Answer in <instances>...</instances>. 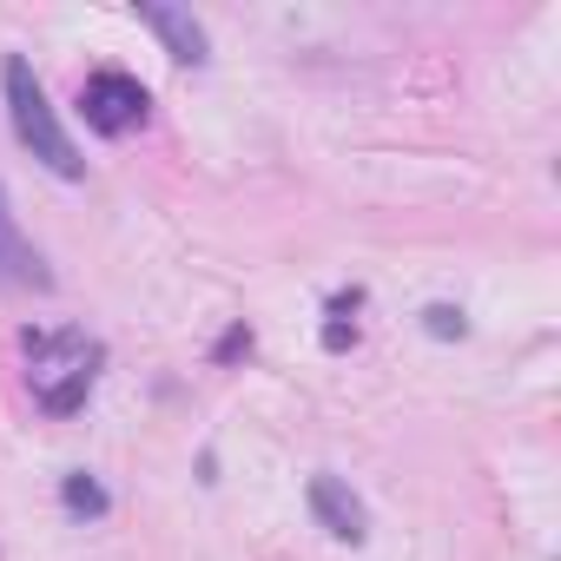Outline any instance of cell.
Wrapping results in <instances>:
<instances>
[{"instance_id": "obj_4", "label": "cell", "mask_w": 561, "mask_h": 561, "mask_svg": "<svg viewBox=\"0 0 561 561\" xmlns=\"http://www.w3.org/2000/svg\"><path fill=\"white\" fill-rule=\"evenodd\" d=\"M0 277H8V285H21V291H54V271H47V257L34 251V238L21 231L8 192H0Z\"/></svg>"}, {"instance_id": "obj_1", "label": "cell", "mask_w": 561, "mask_h": 561, "mask_svg": "<svg viewBox=\"0 0 561 561\" xmlns=\"http://www.w3.org/2000/svg\"><path fill=\"white\" fill-rule=\"evenodd\" d=\"M21 351H27V383H34V403L47 410V416H73L87 397H93V383H100V364H106V351H100V337H87V331H27L21 337Z\"/></svg>"}, {"instance_id": "obj_6", "label": "cell", "mask_w": 561, "mask_h": 561, "mask_svg": "<svg viewBox=\"0 0 561 561\" xmlns=\"http://www.w3.org/2000/svg\"><path fill=\"white\" fill-rule=\"evenodd\" d=\"M311 515H318L337 541H364V502H357L337 476H311Z\"/></svg>"}, {"instance_id": "obj_5", "label": "cell", "mask_w": 561, "mask_h": 561, "mask_svg": "<svg viewBox=\"0 0 561 561\" xmlns=\"http://www.w3.org/2000/svg\"><path fill=\"white\" fill-rule=\"evenodd\" d=\"M139 21L159 34V47H165L179 67H205V27H198L185 8H165V0H139Z\"/></svg>"}, {"instance_id": "obj_8", "label": "cell", "mask_w": 561, "mask_h": 561, "mask_svg": "<svg viewBox=\"0 0 561 561\" xmlns=\"http://www.w3.org/2000/svg\"><path fill=\"white\" fill-rule=\"evenodd\" d=\"M423 331H430V337H462L469 324H462L456 305H430V311H423Z\"/></svg>"}, {"instance_id": "obj_9", "label": "cell", "mask_w": 561, "mask_h": 561, "mask_svg": "<svg viewBox=\"0 0 561 561\" xmlns=\"http://www.w3.org/2000/svg\"><path fill=\"white\" fill-rule=\"evenodd\" d=\"M351 344H357V324L351 318H331L324 324V351H351Z\"/></svg>"}, {"instance_id": "obj_10", "label": "cell", "mask_w": 561, "mask_h": 561, "mask_svg": "<svg viewBox=\"0 0 561 561\" xmlns=\"http://www.w3.org/2000/svg\"><path fill=\"white\" fill-rule=\"evenodd\" d=\"M244 351H251V331H244V324H231V331L218 337V364H231V357H244Z\"/></svg>"}, {"instance_id": "obj_2", "label": "cell", "mask_w": 561, "mask_h": 561, "mask_svg": "<svg viewBox=\"0 0 561 561\" xmlns=\"http://www.w3.org/2000/svg\"><path fill=\"white\" fill-rule=\"evenodd\" d=\"M0 93H8V119H14L21 146H27V152H34L54 179H80V172H87V159H80V146L67 139V126L54 119L47 87L34 80L27 54H8V60H0Z\"/></svg>"}, {"instance_id": "obj_3", "label": "cell", "mask_w": 561, "mask_h": 561, "mask_svg": "<svg viewBox=\"0 0 561 561\" xmlns=\"http://www.w3.org/2000/svg\"><path fill=\"white\" fill-rule=\"evenodd\" d=\"M146 113H152V93H146L133 73L106 67V73H87V80H80V119H87L93 133H106V139L139 133Z\"/></svg>"}, {"instance_id": "obj_7", "label": "cell", "mask_w": 561, "mask_h": 561, "mask_svg": "<svg viewBox=\"0 0 561 561\" xmlns=\"http://www.w3.org/2000/svg\"><path fill=\"white\" fill-rule=\"evenodd\" d=\"M60 502H67V515H80V522H93V515H106V508H113V495H106L87 469H73V476L60 482Z\"/></svg>"}]
</instances>
